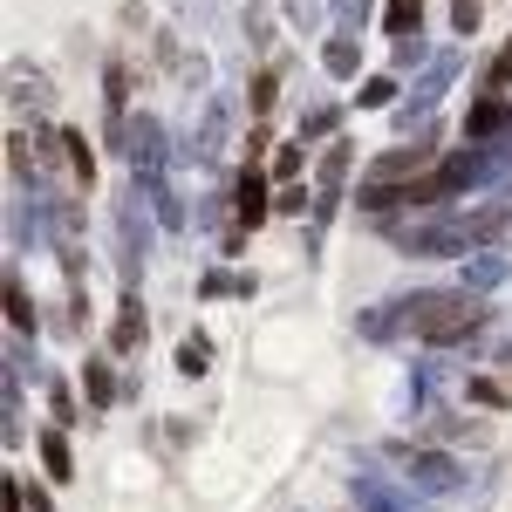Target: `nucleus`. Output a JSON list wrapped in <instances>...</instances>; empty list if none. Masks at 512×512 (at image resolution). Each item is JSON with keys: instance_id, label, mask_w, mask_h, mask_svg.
<instances>
[{"instance_id": "1", "label": "nucleus", "mask_w": 512, "mask_h": 512, "mask_svg": "<svg viewBox=\"0 0 512 512\" xmlns=\"http://www.w3.org/2000/svg\"><path fill=\"white\" fill-rule=\"evenodd\" d=\"M417 21H424V0H390V14H383V28H390L396 41L417 35Z\"/></svg>"}, {"instance_id": "2", "label": "nucleus", "mask_w": 512, "mask_h": 512, "mask_svg": "<svg viewBox=\"0 0 512 512\" xmlns=\"http://www.w3.org/2000/svg\"><path fill=\"white\" fill-rule=\"evenodd\" d=\"M478 14H485V0H451V21H458V35H478Z\"/></svg>"}, {"instance_id": "3", "label": "nucleus", "mask_w": 512, "mask_h": 512, "mask_svg": "<svg viewBox=\"0 0 512 512\" xmlns=\"http://www.w3.org/2000/svg\"><path fill=\"white\" fill-rule=\"evenodd\" d=\"M328 69H335V76H349V69H355V41H349V35L328 41Z\"/></svg>"}, {"instance_id": "4", "label": "nucleus", "mask_w": 512, "mask_h": 512, "mask_svg": "<svg viewBox=\"0 0 512 512\" xmlns=\"http://www.w3.org/2000/svg\"><path fill=\"white\" fill-rule=\"evenodd\" d=\"M335 14H342V28H349V35H355V21L369 14V0H335Z\"/></svg>"}, {"instance_id": "5", "label": "nucleus", "mask_w": 512, "mask_h": 512, "mask_svg": "<svg viewBox=\"0 0 512 512\" xmlns=\"http://www.w3.org/2000/svg\"><path fill=\"white\" fill-rule=\"evenodd\" d=\"M287 21H301V28H308V21H315V0H287Z\"/></svg>"}]
</instances>
